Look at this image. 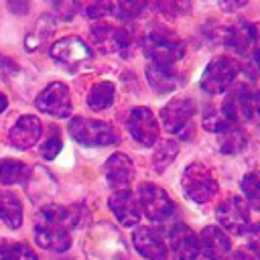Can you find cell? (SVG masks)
<instances>
[{
	"label": "cell",
	"mask_w": 260,
	"mask_h": 260,
	"mask_svg": "<svg viewBox=\"0 0 260 260\" xmlns=\"http://www.w3.org/2000/svg\"><path fill=\"white\" fill-rule=\"evenodd\" d=\"M256 39H258V30H256L254 24H250V22H236L234 26H230V30L225 35V45L234 53L246 55L254 47Z\"/></svg>",
	"instance_id": "obj_20"
},
{
	"label": "cell",
	"mask_w": 260,
	"mask_h": 260,
	"mask_svg": "<svg viewBox=\"0 0 260 260\" xmlns=\"http://www.w3.org/2000/svg\"><path fill=\"white\" fill-rule=\"evenodd\" d=\"M177 152H179V144H177L175 140H165V142L156 148V152H154V167H156V171L167 169V167L175 160Z\"/></svg>",
	"instance_id": "obj_29"
},
{
	"label": "cell",
	"mask_w": 260,
	"mask_h": 260,
	"mask_svg": "<svg viewBox=\"0 0 260 260\" xmlns=\"http://www.w3.org/2000/svg\"><path fill=\"white\" fill-rule=\"evenodd\" d=\"M69 134L73 136L75 142L83 146H106L118 140L110 124L91 118H73L69 122Z\"/></svg>",
	"instance_id": "obj_2"
},
{
	"label": "cell",
	"mask_w": 260,
	"mask_h": 260,
	"mask_svg": "<svg viewBox=\"0 0 260 260\" xmlns=\"http://www.w3.org/2000/svg\"><path fill=\"white\" fill-rule=\"evenodd\" d=\"M223 124H225V118H219L213 108H207V110H205V114H203V126H205L207 130L217 132Z\"/></svg>",
	"instance_id": "obj_35"
},
{
	"label": "cell",
	"mask_w": 260,
	"mask_h": 260,
	"mask_svg": "<svg viewBox=\"0 0 260 260\" xmlns=\"http://www.w3.org/2000/svg\"><path fill=\"white\" fill-rule=\"evenodd\" d=\"M51 130H53L51 136L41 144V156H43L45 160H53V158H57V154L61 152V146H63L61 134H59L55 128H51Z\"/></svg>",
	"instance_id": "obj_30"
},
{
	"label": "cell",
	"mask_w": 260,
	"mask_h": 260,
	"mask_svg": "<svg viewBox=\"0 0 260 260\" xmlns=\"http://www.w3.org/2000/svg\"><path fill=\"white\" fill-rule=\"evenodd\" d=\"M236 75H238V65L230 57L221 55L207 63V67L201 73L199 85L207 95H217V93H223L232 85Z\"/></svg>",
	"instance_id": "obj_3"
},
{
	"label": "cell",
	"mask_w": 260,
	"mask_h": 260,
	"mask_svg": "<svg viewBox=\"0 0 260 260\" xmlns=\"http://www.w3.org/2000/svg\"><path fill=\"white\" fill-rule=\"evenodd\" d=\"M254 112L260 116V93H256V95H254Z\"/></svg>",
	"instance_id": "obj_42"
},
{
	"label": "cell",
	"mask_w": 260,
	"mask_h": 260,
	"mask_svg": "<svg viewBox=\"0 0 260 260\" xmlns=\"http://www.w3.org/2000/svg\"><path fill=\"white\" fill-rule=\"evenodd\" d=\"M217 142L219 150L225 154H236L246 146V134L240 130L238 124H232L225 120V124L217 130Z\"/></svg>",
	"instance_id": "obj_22"
},
{
	"label": "cell",
	"mask_w": 260,
	"mask_h": 260,
	"mask_svg": "<svg viewBox=\"0 0 260 260\" xmlns=\"http://www.w3.org/2000/svg\"><path fill=\"white\" fill-rule=\"evenodd\" d=\"M26 175H28V169L24 167V162L14 160V158H4V160H0V181H2L4 185L20 183Z\"/></svg>",
	"instance_id": "obj_27"
},
{
	"label": "cell",
	"mask_w": 260,
	"mask_h": 260,
	"mask_svg": "<svg viewBox=\"0 0 260 260\" xmlns=\"http://www.w3.org/2000/svg\"><path fill=\"white\" fill-rule=\"evenodd\" d=\"M244 4H246V0H219V6L223 10H236V8L244 6Z\"/></svg>",
	"instance_id": "obj_38"
},
{
	"label": "cell",
	"mask_w": 260,
	"mask_h": 260,
	"mask_svg": "<svg viewBox=\"0 0 260 260\" xmlns=\"http://www.w3.org/2000/svg\"><path fill=\"white\" fill-rule=\"evenodd\" d=\"M217 221L232 234L236 236H242L248 232V223H250V211H248V203L238 197V195H232L228 199H223L219 205H217Z\"/></svg>",
	"instance_id": "obj_6"
},
{
	"label": "cell",
	"mask_w": 260,
	"mask_h": 260,
	"mask_svg": "<svg viewBox=\"0 0 260 260\" xmlns=\"http://www.w3.org/2000/svg\"><path fill=\"white\" fill-rule=\"evenodd\" d=\"M254 260H260V256H256V258H254Z\"/></svg>",
	"instance_id": "obj_44"
},
{
	"label": "cell",
	"mask_w": 260,
	"mask_h": 260,
	"mask_svg": "<svg viewBox=\"0 0 260 260\" xmlns=\"http://www.w3.org/2000/svg\"><path fill=\"white\" fill-rule=\"evenodd\" d=\"M146 79L156 93H169L177 89L181 83V77L173 69V65H156V63H150L146 67Z\"/></svg>",
	"instance_id": "obj_21"
},
{
	"label": "cell",
	"mask_w": 260,
	"mask_h": 260,
	"mask_svg": "<svg viewBox=\"0 0 260 260\" xmlns=\"http://www.w3.org/2000/svg\"><path fill=\"white\" fill-rule=\"evenodd\" d=\"M8 242H4V240H0V260H6V252H8Z\"/></svg>",
	"instance_id": "obj_40"
},
{
	"label": "cell",
	"mask_w": 260,
	"mask_h": 260,
	"mask_svg": "<svg viewBox=\"0 0 260 260\" xmlns=\"http://www.w3.org/2000/svg\"><path fill=\"white\" fill-rule=\"evenodd\" d=\"M53 8L61 20H71L79 12L81 4H79V0H53Z\"/></svg>",
	"instance_id": "obj_31"
},
{
	"label": "cell",
	"mask_w": 260,
	"mask_h": 260,
	"mask_svg": "<svg viewBox=\"0 0 260 260\" xmlns=\"http://www.w3.org/2000/svg\"><path fill=\"white\" fill-rule=\"evenodd\" d=\"M41 120L37 116H20L8 132V142L16 150H28L41 138Z\"/></svg>",
	"instance_id": "obj_13"
},
{
	"label": "cell",
	"mask_w": 260,
	"mask_h": 260,
	"mask_svg": "<svg viewBox=\"0 0 260 260\" xmlns=\"http://www.w3.org/2000/svg\"><path fill=\"white\" fill-rule=\"evenodd\" d=\"M35 242L49 252H65L71 246V236L63 225H45L37 223L35 228Z\"/></svg>",
	"instance_id": "obj_19"
},
{
	"label": "cell",
	"mask_w": 260,
	"mask_h": 260,
	"mask_svg": "<svg viewBox=\"0 0 260 260\" xmlns=\"http://www.w3.org/2000/svg\"><path fill=\"white\" fill-rule=\"evenodd\" d=\"M183 43L160 30H152L144 39V55L150 59V63L156 65H173L183 57Z\"/></svg>",
	"instance_id": "obj_4"
},
{
	"label": "cell",
	"mask_w": 260,
	"mask_h": 260,
	"mask_svg": "<svg viewBox=\"0 0 260 260\" xmlns=\"http://www.w3.org/2000/svg\"><path fill=\"white\" fill-rule=\"evenodd\" d=\"M53 28H55L53 18H51L49 14L41 16V20H37L35 28H32V30L26 35V39H24L26 51H37L41 45H45V41H47V39L51 37V32H53Z\"/></svg>",
	"instance_id": "obj_25"
},
{
	"label": "cell",
	"mask_w": 260,
	"mask_h": 260,
	"mask_svg": "<svg viewBox=\"0 0 260 260\" xmlns=\"http://www.w3.org/2000/svg\"><path fill=\"white\" fill-rule=\"evenodd\" d=\"M91 39L102 51L108 53H120L126 55V49H130V37L122 28H114L108 24H98L91 28Z\"/></svg>",
	"instance_id": "obj_17"
},
{
	"label": "cell",
	"mask_w": 260,
	"mask_h": 260,
	"mask_svg": "<svg viewBox=\"0 0 260 260\" xmlns=\"http://www.w3.org/2000/svg\"><path fill=\"white\" fill-rule=\"evenodd\" d=\"M189 8H191V0H175L177 14H185V12H189Z\"/></svg>",
	"instance_id": "obj_39"
},
{
	"label": "cell",
	"mask_w": 260,
	"mask_h": 260,
	"mask_svg": "<svg viewBox=\"0 0 260 260\" xmlns=\"http://www.w3.org/2000/svg\"><path fill=\"white\" fill-rule=\"evenodd\" d=\"M195 114V104L189 98H173L160 110V120L167 132L183 134L191 128V118Z\"/></svg>",
	"instance_id": "obj_7"
},
{
	"label": "cell",
	"mask_w": 260,
	"mask_h": 260,
	"mask_svg": "<svg viewBox=\"0 0 260 260\" xmlns=\"http://www.w3.org/2000/svg\"><path fill=\"white\" fill-rule=\"evenodd\" d=\"M108 205L112 209V213L116 215V219L130 228V225H136L140 221V205H138V199L128 191V189H120L116 191L110 199H108Z\"/></svg>",
	"instance_id": "obj_15"
},
{
	"label": "cell",
	"mask_w": 260,
	"mask_h": 260,
	"mask_svg": "<svg viewBox=\"0 0 260 260\" xmlns=\"http://www.w3.org/2000/svg\"><path fill=\"white\" fill-rule=\"evenodd\" d=\"M254 61H256V67L260 69V49H256V53H254Z\"/></svg>",
	"instance_id": "obj_43"
},
{
	"label": "cell",
	"mask_w": 260,
	"mask_h": 260,
	"mask_svg": "<svg viewBox=\"0 0 260 260\" xmlns=\"http://www.w3.org/2000/svg\"><path fill=\"white\" fill-rule=\"evenodd\" d=\"M128 130H130L132 138L142 146H152L158 140V132H160L154 114L144 106H138V108L130 110Z\"/></svg>",
	"instance_id": "obj_10"
},
{
	"label": "cell",
	"mask_w": 260,
	"mask_h": 260,
	"mask_svg": "<svg viewBox=\"0 0 260 260\" xmlns=\"http://www.w3.org/2000/svg\"><path fill=\"white\" fill-rule=\"evenodd\" d=\"M169 244L179 260H195L199 256V240L185 223H175L169 232Z\"/></svg>",
	"instance_id": "obj_14"
},
{
	"label": "cell",
	"mask_w": 260,
	"mask_h": 260,
	"mask_svg": "<svg viewBox=\"0 0 260 260\" xmlns=\"http://www.w3.org/2000/svg\"><path fill=\"white\" fill-rule=\"evenodd\" d=\"M132 244L146 260H167V246L160 230L156 228H136L132 234Z\"/></svg>",
	"instance_id": "obj_12"
},
{
	"label": "cell",
	"mask_w": 260,
	"mask_h": 260,
	"mask_svg": "<svg viewBox=\"0 0 260 260\" xmlns=\"http://www.w3.org/2000/svg\"><path fill=\"white\" fill-rule=\"evenodd\" d=\"M37 110L55 116V118H67L71 114V98L69 89L61 81H51L35 100Z\"/></svg>",
	"instance_id": "obj_8"
},
{
	"label": "cell",
	"mask_w": 260,
	"mask_h": 260,
	"mask_svg": "<svg viewBox=\"0 0 260 260\" xmlns=\"http://www.w3.org/2000/svg\"><path fill=\"white\" fill-rule=\"evenodd\" d=\"M6 106H8V100H6V95H4V93H0V114L6 110Z\"/></svg>",
	"instance_id": "obj_41"
},
{
	"label": "cell",
	"mask_w": 260,
	"mask_h": 260,
	"mask_svg": "<svg viewBox=\"0 0 260 260\" xmlns=\"http://www.w3.org/2000/svg\"><path fill=\"white\" fill-rule=\"evenodd\" d=\"M221 108H223V116L228 122H232V124L248 122L254 114V93L250 91L248 85L240 83L228 91Z\"/></svg>",
	"instance_id": "obj_9"
},
{
	"label": "cell",
	"mask_w": 260,
	"mask_h": 260,
	"mask_svg": "<svg viewBox=\"0 0 260 260\" xmlns=\"http://www.w3.org/2000/svg\"><path fill=\"white\" fill-rule=\"evenodd\" d=\"M114 93H116V87L112 81H100L91 87L87 95V104L91 110H106L108 106H112Z\"/></svg>",
	"instance_id": "obj_26"
},
{
	"label": "cell",
	"mask_w": 260,
	"mask_h": 260,
	"mask_svg": "<svg viewBox=\"0 0 260 260\" xmlns=\"http://www.w3.org/2000/svg\"><path fill=\"white\" fill-rule=\"evenodd\" d=\"M6 4H8V10L12 12V14H24V12H28V0H6Z\"/></svg>",
	"instance_id": "obj_37"
},
{
	"label": "cell",
	"mask_w": 260,
	"mask_h": 260,
	"mask_svg": "<svg viewBox=\"0 0 260 260\" xmlns=\"http://www.w3.org/2000/svg\"><path fill=\"white\" fill-rule=\"evenodd\" d=\"M248 244L250 248L256 252V256H260V223H254L252 228H248Z\"/></svg>",
	"instance_id": "obj_36"
},
{
	"label": "cell",
	"mask_w": 260,
	"mask_h": 260,
	"mask_svg": "<svg viewBox=\"0 0 260 260\" xmlns=\"http://www.w3.org/2000/svg\"><path fill=\"white\" fill-rule=\"evenodd\" d=\"M197 240H199V252H203V256L209 260H223L230 252V240L225 232L217 225H205L197 236Z\"/></svg>",
	"instance_id": "obj_16"
},
{
	"label": "cell",
	"mask_w": 260,
	"mask_h": 260,
	"mask_svg": "<svg viewBox=\"0 0 260 260\" xmlns=\"http://www.w3.org/2000/svg\"><path fill=\"white\" fill-rule=\"evenodd\" d=\"M104 173H106L110 187H114L116 191L128 189V185L132 183V177H134V165L126 154L116 152L106 160Z\"/></svg>",
	"instance_id": "obj_18"
},
{
	"label": "cell",
	"mask_w": 260,
	"mask_h": 260,
	"mask_svg": "<svg viewBox=\"0 0 260 260\" xmlns=\"http://www.w3.org/2000/svg\"><path fill=\"white\" fill-rule=\"evenodd\" d=\"M146 6V0H118V10L122 18H134L138 16Z\"/></svg>",
	"instance_id": "obj_33"
},
{
	"label": "cell",
	"mask_w": 260,
	"mask_h": 260,
	"mask_svg": "<svg viewBox=\"0 0 260 260\" xmlns=\"http://www.w3.org/2000/svg\"><path fill=\"white\" fill-rule=\"evenodd\" d=\"M240 187H242V191H244L246 201H248L254 209H260V171L248 173V175L242 179Z\"/></svg>",
	"instance_id": "obj_28"
},
{
	"label": "cell",
	"mask_w": 260,
	"mask_h": 260,
	"mask_svg": "<svg viewBox=\"0 0 260 260\" xmlns=\"http://www.w3.org/2000/svg\"><path fill=\"white\" fill-rule=\"evenodd\" d=\"M39 223H45V225H63V228H69L75 223V213L63 205H45L39 215H37Z\"/></svg>",
	"instance_id": "obj_24"
},
{
	"label": "cell",
	"mask_w": 260,
	"mask_h": 260,
	"mask_svg": "<svg viewBox=\"0 0 260 260\" xmlns=\"http://www.w3.org/2000/svg\"><path fill=\"white\" fill-rule=\"evenodd\" d=\"M181 187L183 193L195 203H205L217 193V181L213 179L211 171L201 162H191L185 169Z\"/></svg>",
	"instance_id": "obj_1"
},
{
	"label": "cell",
	"mask_w": 260,
	"mask_h": 260,
	"mask_svg": "<svg viewBox=\"0 0 260 260\" xmlns=\"http://www.w3.org/2000/svg\"><path fill=\"white\" fill-rule=\"evenodd\" d=\"M6 260H37V254L26 244H10L6 252Z\"/></svg>",
	"instance_id": "obj_34"
},
{
	"label": "cell",
	"mask_w": 260,
	"mask_h": 260,
	"mask_svg": "<svg viewBox=\"0 0 260 260\" xmlns=\"http://www.w3.org/2000/svg\"><path fill=\"white\" fill-rule=\"evenodd\" d=\"M0 219L10 230H18L22 225V203L10 191L0 193Z\"/></svg>",
	"instance_id": "obj_23"
},
{
	"label": "cell",
	"mask_w": 260,
	"mask_h": 260,
	"mask_svg": "<svg viewBox=\"0 0 260 260\" xmlns=\"http://www.w3.org/2000/svg\"><path fill=\"white\" fill-rule=\"evenodd\" d=\"M112 10H114V4L110 0H93L85 8V16L91 18V20H95V18H104V16L112 14Z\"/></svg>",
	"instance_id": "obj_32"
},
{
	"label": "cell",
	"mask_w": 260,
	"mask_h": 260,
	"mask_svg": "<svg viewBox=\"0 0 260 260\" xmlns=\"http://www.w3.org/2000/svg\"><path fill=\"white\" fill-rule=\"evenodd\" d=\"M51 57L57 63L75 67V65H83V63L91 61L93 53L87 47V43L81 41L79 37H65L51 45Z\"/></svg>",
	"instance_id": "obj_11"
},
{
	"label": "cell",
	"mask_w": 260,
	"mask_h": 260,
	"mask_svg": "<svg viewBox=\"0 0 260 260\" xmlns=\"http://www.w3.org/2000/svg\"><path fill=\"white\" fill-rule=\"evenodd\" d=\"M138 205L140 211H144L146 217L152 221H167L177 209L173 199L167 195V191L154 183L138 185Z\"/></svg>",
	"instance_id": "obj_5"
}]
</instances>
